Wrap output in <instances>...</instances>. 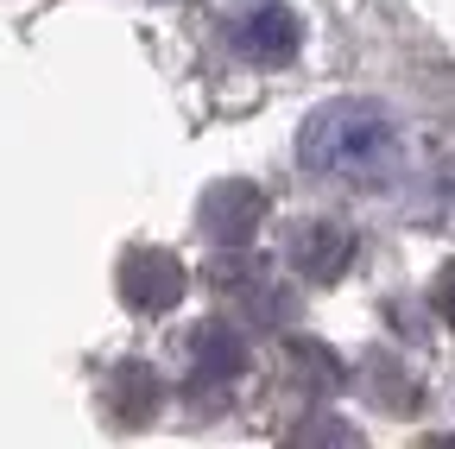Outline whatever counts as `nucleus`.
<instances>
[{
	"label": "nucleus",
	"mask_w": 455,
	"mask_h": 449,
	"mask_svg": "<svg viewBox=\"0 0 455 449\" xmlns=\"http://www.w3.org/2000/svg\"><path fill=\"white\" fill-rule=\"evenodd\" d=\"M241 367H247V349H241V335L228 323H203L190 335V380L196 386H221V380H235Z\"/></svg>",
	"instance_id": "39448f33"
},
{
	"label": "nucleus",
	"mask_w": 455,
	"mask_h": 449,
	"mask_svg": "<svg viewBox=\"0 0 455 449\" xmlns=\"http://www.w3.org/2000/svg\"><path fill=\"white\" fill-rule=\"evenodd\" d=\"M298 164L316 178H355V184L386 178L398 164V127L379 101H361V95L329 101L298 133Z\"/></svg>",
	"instance_id": "f257e3e1"
},
{
	"label": "nucleus",
	"mask_w": 455,
	"mask_h": 449,
	"mask_svg": "<svg viewBox=\"0 0 455 449\" xmlns=\"http://www.w3.org/2000/svg\"><path fill=\"white\" fill-rule=\"evenodd\" d=\"M430 298H436V317L455 329V266H443V272H436V292H430Z\"/></svg>",
	"instance_id": "0eeeda50"
},
{
	"label": "nucleus",
	"mask_w": 455,
	"mask_h": 449,
	"mask_svg": "<svg viewBox=\"0 0 455 449\" xmlns=\"http://www.w3.org/2000/svg\"><path fill=\"white\" fill-rule=\"evenodd\" d=\"M228 38H235V51L253 58V64H284L298 51V20H291V7H278V0H247V7L228 20Z\"/></svg>",
	"instance_id": "f03ea898"
},
{
	"label": "nucleus",
	"mask_w": 455,
	"mask_h": 449,
	"mask_svg": "<svg viewBox=\"0 0 455 449\" xmlns=\"http://www.w3.org/2000/svg\"><path fill=\"white\" fill-rule=\"evenodd\" d=\"M266 215V196L253 190V184H215L209 190V203H203V221H209V235L215 241H228V247H241L247 241V229Z\"/></svg>",
	"instance_id": "20e7f679"
},
{
	"label": "nucleus",
	"mask_w": 455,
	"mask_h": 449,
	"mask_svg": "<svg viewBox=\"0 0 455 449\" xmlns=\"http://www.w3.org/2000/svg\"><path fill=\"white\" fill-rule=\"evenodd\" d=\"M121 292H127L133 310H171V304L184 298V266L171 260V253H158V247H140L121 266Z\"/></svg>",
	"instance_id": "7ed1b4c3"
},
{
	"label": "nucleus",
	"mask_w": 455,
	"mask_h": 449,
	"mask_svg": "<svg viewBox=\"0 0 455 449\" xmlns=\"http://www.w3.org/2000/svg\"><path fill=\"white\" fill-rule=\"evenodd\" d=\"M348 253H355V241L341 235V229H329V221H310V229L291 235V260L310 278H335L341 266H348Z\"/></svg>",
	"instance_id": "423d86ee"
}]
</instances>
